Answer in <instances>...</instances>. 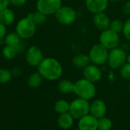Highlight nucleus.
<instances>
[{
	"mask_svg": "<svg viewBox=\"0 0 130 130\" xmlns=\"http://www.w3.org/2000/svg\"><path fill=\"white\" fill-rule=\"evenodd\" d=\"M123 35L125 37V38L130 42V18L127 19L125 23H124V26H123Z\"/></svg>",
	"mask_w": 130,
	"mask_h": 130,
	"instance_id": "nucleus-29",
	"label": "nucleus"
},
{
	"mask_svg": "<svg viewBox=\"0 0 130 130\" xmlns=\"http://www.w3.org/2000/svg\"><path fill=\"white\" fill-rule=\"evenodd\" d=\"M6 26L0 22V39H2L6 35Z\"/></svg>",
	"mask_w": 130,
	"mask_h": 130,
	"instance_id": "nucleus-31",
	"label": "nucleus"
},
{
	"mask_svg": "<svg viewBox=\"0 0 130 130\" xmlns=\"http://www.w3.org/2000/svg\"><path fill=\"white\" fill-rule=\"evenodd\" d=\"M120 39L119 34L114 32L110 28L102 31L100 35V43H101L109 50L116 48L120 43Z\"/></svg>",
	"mask_w": 130,
	"mask_h": 130,
	"instance_id": "nucleus-8",
	"label": "nucleus"
},
{
	"mask_svg": "<svg viewBox=\"0 0 130 130\" xmlns=\"http://www.w3.org/2000/svg\"><path fill=\"white\" fill-rule=\"evenodd\" d=\"M11 72L6 69H0V83L5 84L11 78Z\"/></svg>",
	"mask_w": 130,
	"mask_h": 130,
	"instance_id": "nucleus-27",
	"label": "nucleus"
},
{
	"mask_svg": "<svg viewBox=\"0 0 130 130\" xmlns=\"http://www.w3.org/2000/svg\"><path fill=\"white\" fill-rule=\"evenodd\" d=\"M62 6V0H38L37 11L46 14H53Z\"/></svg>",
	"mask_w": 130,
	"mask_h": 130,
	"instance_id": "nucleus-9",
	"label": "nucleus"
},
{
	"mask_svg": "<svg viewBox=\"0 0 130 130\" xmlns=\"http://www.w3.org/2000/svg\"><path fill=\"white\" fill-rule=\"evenodd\" d=\"M54 110L59 114L68 113L70 110V104L64 99H60L55 103Z\"/></svg>",
	"mask_w": 130,
	"mask_h": 130,
	"instance_id": "nucleus-23",
	"label": "nucleus"
},
{
	"mask_svg": "<svg viewBox=\"0 0 130 130\" xmlns=\"http://www.w3.org/2000/svg\"><path fill=\"white\" fill-rule=\"evenodd\" d=\"M113 126L112 121L107 117H102L98 120V130H110Z\"/></svg>",
	"mask_w": 130,
	"mask_h": 130,
	"instance_id": "nucleus-25",
	"label": "nucleus"
},
{
	"mask_svg": "<svg viewBox=\"0 0 130 130\" xmlns=\"http://www.w3.org/2000/svg\"><path fill=\"white\" fill-rule=\"evenodd\" d=\"M73 65L77 69H84L91 62L89 55L85 53H79L73 58Z\"/></svg>",
	"mask_w": 130,
	"mask_h": 130,
	"instance_id": "nucleus-17",
	"label": "nucleus"
},
{
	"mask_svg": "<svg viewBox=\"0 0 130 130\" xmlns=\"http://www.w3.org/2000/svg\"><path fill=\"white\" fill-rule=\"evenodd\" d=\"M107 113V105L105 102L102 100L93 101L90 106V114L96 117L97 119H100L104 117Z\"/></svg>",
	"mask_w": 130,
	"mask_h": 130,
	"instance_id": "nucleus-14",
	"label": "nucleus"
},
{
	"mask_svg": "<svg viewBox=\"0 0 130 130\" xmlns=\"http://www.w3.org/2000/svg\"><path fill=\"white\" fill-rule=\"evenodd\" d=\"M83 75L84 78L89 80L93 83H95L101 79L102 71L98 66L92 63L83 69Z\"/></svg>",
	"mask_w": 130,
	"mask_h": 130,
	"instance_id": "nucleus-11",
	"label": "nucleus"
},
{
	"mask_svg": "<svg viewBox=\"0 0 130 130\" xmlns=\"http://www.w3.org/2000/svg\"><path fill=\"white\" fill-rule=\"evenodd\" d=\"M120 74L122 78L125 80H130V63L126 62L120 69Z\"/></svg>",
	"mask_w": 130,
	"mask_h": 130,
	"instance_id": "nucleus-28",
	"label": "nucleus"
},
{
	"mask_svg": "<svg viewBox=\"0 0 130 130\" xmlns=\"http://www.w3.org/2000/svg\"><path fill=\"white\" fill-rule=\"evenodd\" d=\"M42 79H43V77L40 75L38 72H34L29 75L28 78V84L31 88H36L41 85L42 82Z\"/></svg>",
	"mask_w": 130,
	"mask_h": 130,
	"instance_id": "nucleus-22",
	"label": "nucleus"
},
{
	"mask_svg": "<svg viewBox=\"0 0 130 130\" xmlns=\"http://www.w3.org/2000/svg\"><path fill=\"white\" fill-rule=\"evenodd\" d=\"M74 94L80 98L91 100L96 94V87L94 83L86 78H81L74 83Z\"/></svg>",
	"mask_w": 130,
	"mask_h": 130,
	"instance_id": "nucleus-2",
	"label": "nucleus"
},
{
	"mask_svg": "<svg viewBox=\"0 0 130 130\" xmlns=\"http://www.w3.org/2000/svg\"><path fill=\"white\" fill-rule=\"evenodd\" d=\"M129 91H130V83H129Z\"/></svg>",
	"mask_w": 130,
	"mask_h": 130,
	"instance_id": "nucleus-35",
	"label": "nucleus"
},
{
	"mask_svg": "<svg viewBox=\"0 0 130 130\" xmlns=\"http://www.w3.org/2000/svg\"><path fill=\"white\" fill-rule=\"evenodd\" d=\"M43 53L41 49L36 46H30L25 53V59L27 63L34 67H38L44 59Z\"/></svg>",
	"mask_w": 130,
	"mask_h": 130,
	"instance_id": "nucleus-10",
	"label": "nucleus"
},
{
	"mask_svg": "<svg viewBox=\"0 0 130 130\" xmlns=\"http://www.w3.org/2000/svg\"><path fill=\"white\" fill-rule=\"evenodd\" d=\"M10 4L9 0H0V11L8 8Z\"/></svg>",
	"mask_w": 130,
	"mask_h": 130,
	"instance_id": "nucleus-30",
	"label": "nucleus"
},
{
	"mask_svg": "<svg viewBox=\"0 0 130 130\" xmlns=\"http://www.w3.org/2000/svg\"><path fill=\"white\" fill-rule=\"evenodd\" d=\"M36 24L28 17L23 18L16 24L15 32L21 39H29L34 36L36 31Z\"/></svg>",
	"mask_w": 130,
	"mask_h": 130,
	"instance_id": "nucleus-4",
	"label": "nucleus"
},
{
	"mask_svg": "<svg viewBox=\"0 0 130 130\" xmlns=\"http://www.w3.org/2000/svg\"><path fill=\"white\" fill-rule=\"evenodd\" d=\"M109 50L101 43L95 44L92 46L89 53V57L93 64L98 66H103L108 60Z\"/></svg>",
	"mask_w": 130,
	"mask_h": 130,
	"instance_id": "nucleus-5",
	"label": "nucleus"
},
{
	"mask_svg": "<svg viewBox=\"0 0 130 130\" xmlns=\"http://www.w3.org/2000/svg\"><path fill=\"white\" fill-rule=\"evenodd\" d=\"M21 37L19 35L15 32V33H10L8 34L5 39L6 45L11 46L15 47L18 51L19 50V48L21 47Z\"/></svg>",
	"mask_w": 130,
	"mask_h": 130,
	"instance_id": "nucleus-20",
	"label": "nucleus"
},
{
	"mask_svg": "<svg viewBox=\"0 0 130 130\" xmlns=\"http://www.w3.org/2000/svg\"><path fill=\"white\" fill-rule=\"evenodd\" d=\"M93 23L94 27L100 31H103L110 28V19L107 14L104 12H100L93 14Z\"/></svg>",
	"mask_w": 130,
	"mask_h": 130,
	"instance_id": "nucleus-13",
	"label": "nucleus"
},
{
	"mask_svg": "<svg viewBox=\"0 0 130 130\" xmlns=\"http://www.w3.org/2000/svg\"><path fill=\"white\" fill-rule=\"evenodd\" d=\"M109 0H86L85 5L87 9L92 14H95L104 12L107 8Z\"/></svg>",
	"mask_w": 130,
	"mask_h": 130,
	"instance_id": "nucleus-12",
	"label": "nucleus"
},
{
	"mask_svg": "<svg viewBox=\"0 0 130 130\" xmlns=\"http://www.w3.org/2000/svg\"><path fill=\"white\" fill-rule=\"evenodd\" d=\"M90 106L87 100L77 98L70 104L69 113L74 119L80 120L90 113Z\"/></svg>",
	"mask_w": 130,
	"mask_h": 130,
	"instance_id": "nucleus-3",
	"label": "nucleus"
},
{
	"mask_svg": "<svg viewBox=\"0 0 130 130\" xmlns=\"http://www.w3.org/2000/svg\"><path fill=\"white\" fill-rule=\"evenodd\" d=\"M74 118L69 112L60 114L57 119V124L59 127L61 128L62 129H70L74 125Z\"/></svg>",
	"mask_w": 130,
	"mask_h": 130,
	"instance_id": "nucleus-16",
	"label": "nucleus"
},
{
	"mask_svg": "<svg viewBox=\"0 0 130 130\" xmlns=\"http://www.w3.org/2000/svg\"><path fill=\"white\" fill-rule=\"evenodd\" d=\"M15 20V14L14 11L7 8L0 11V22L5 26L11 25Z\"/></svg>",
	"mask_w": 130,
	"mask_h": 130,
	"instance_id": "nucleus-18",
	"label": "nucleus"
},
{
	"mask_svg": "<svg viewBox=\"0 0 130 130\" xmlns=\"http://www.w3.org/2000/svg\"><path fill=\"white\" fill-rule=\"evenodd\" d=\"M18 52V51L15 47L6 45L2 50V55L6 59L11 60V59H13L17 56Z\"/></svg>",
	"mask_w": 130,
	"mask_h": 130,
	"instance_id": "nucleus-24",
	"label": "nucleus"
},
{
	"mask_svg": "<svg viewBox=\"0 0 130 130\" xmlns=\"http://www.w3.org/2000/svg\"><path fill=\"white\" fill-rule=\"evenodd\" d=\"M127 54L122 48H114L109 52L107 63L113 69H120L127 62Z\"/></svg>",
	"mask_w": 130,
	"mask_h": 130,
	"instance_id": "nucleus-6",
	"label": "nucleus"
},
{
	"mask_svg": "<svg viewBox=\"0 0 130 130\" xmlns=\"http://www.w3.org/2000/svg\"><path fill=\"white\" fill-rule=\"evenodd\" d=\"M38 72L48 81H55L61 78L63 67L61 62L54 58H44L38 66Z\"/></svg>",
	"mask_w": 130,
	"mask_h": 130,
	"instance_id": "nucleus-1",
	"label": "nucleus"
},
{
	"mask_svg": "<svg viewBox=\"0 0 130 130\" xmlns=\"http://www.w3.org/2000/svg\"><path fill=\"white\" fill-rule=\"evenodd\" d=\"M75 130H79V129H75Z\"/></svg>",
	"mask_w": 130,
	"mask_h": 130,
	"instance_id": "nucleus-36",
	"label": "nucleus"
},
{
	"mask_svg": "<svg viewBox=\"0 0 130 130\" xmlns=\"http://www.w3.org/2000/svg\"><path fill=\"white\" fill-rule=\"evenodd\" d=\"M56 20L61 24L70 25L73 24L77 18L76 11L70 6H61L54 14Z\"/></svg>",
	"mask_w": 130,
	"mask_h": 130,
	"instance_id": "nucleus-7",
	"label": "nucleus"
},
{
	"mask_svg": "<svg viewBox=\"0 0 130 130\" xmlns=\"http://www.w3.org/2000/svg\"><path fill=\"white\" fill-rule=\"evenodd\" d=\"M123 12H124L126 14L130 15V0L127 1V2L124 4V5H123Z\"/></svg>",
	"mask_w": 130,
	"mask_h": 130,
	"instance_id": "nucleus-32",
	"label": "nucleus"
},
{
	"mask_svg": "<svg viewBox=\"0 0 130 130\" xmlns=\"http://www.w3.org/2000/svg\"><path fill=\"white\" fill-rule=\"evenodd\" d=\"M120 0H109V2H120Z\"/></svg>",
	"mask_w": 130,
	"mask_h": 130,
	"instance_id": "nucleus-34",
	"label": "nucleus"
},
{
	"mask_svg": "<svg viewBox=\"0 0 130 130\" xmlns=\"http://www.w3.org/2000/svg\"><path fill=\"white\" fill-rule=\"evenodd\" d=\"M123 26H124V23L122 21H120L119 19H115L111 21L110 25V29L117 34H120V33L123 32Z\"/></svg>",
	"mask_w": 130,
	"mask_h": 130,
	"instance_id": "nucleus-26",
	"label": "nucleus"
},
{
	"mask_svg": "<svg viewBox=\"0 0 130 130\" xmlns=\"http://www.w3.org/2000/svg\"><path fill=\"white\" fill-rule=\"evenodd\" d=\"M78 129L98 130V119L90 113L87 114V116L79 120Z\"/></svg>",
	"mask_w": 130,
	"mask_h": 130,
	"instance_id": "nucleus-15",
	"label": "nucleus"
},
{
	"mask_svg": "<svg viewBox=\"0 0 130 130\" xmlns=\"http://www.w3.org/2000/svg\"><path fill=\"white\" fill-rule=\"evenodd\" d=\"M58 90L62 94L74 93V83L68 79H63L58 83Z\"/></svg>",
	"mask_w": 130,
	"mask_h": 130,
	"instance_id": "nucleus-19",
	"label": "nucleus"
},
{
	"mask_svg": "<svg viewBox=\"0 0 130 130\" xmlns=\"http://www.w3.org/2000/svg\"><path fill=\"white\" fill-rule=\"evenodd\" d=\"M27 17L30 18L36 25H42L47 21L48 15L37 11L34 12H30L27 14Z\"/></svg>",
	"mask_w": 130,
	"mask_h": 130,
	"instance_id": "nucleus-21",
	"label": "nucleus"
},
{
	"mask_svg": "<svg viewBox=\"0 0 130 130\" xmlns=\"http://www.w3.org/2000/svg\"><path fill=\"white\" fill-rule=\"evenodd\" d=\"M9 2L15 6H21L25 4L27 0H9Z\"/></svg>",
	"mask_w": 130,
	"mask_h": 130,
	"instance_id": "nucleus-33",
	"label": "nucleus"
}]
</instances>
